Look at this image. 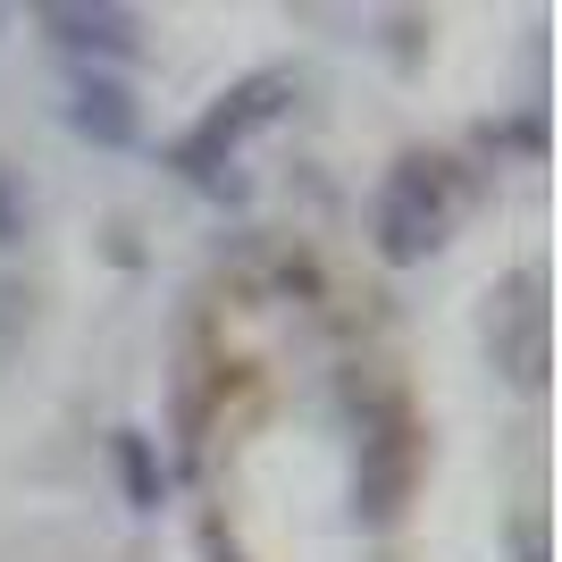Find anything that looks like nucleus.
I'll return each mask as SVG.
<instances>
[{"label": "nucleus", "mask_w": 562, "mask_h": 562, "mask_svg": "<svg viewBox=\"0 0 562 562\" xmlns=\"http://www.w3.org/2000/svg\"><path fill=\"white\" fill-rule=\"evenodd\" d=\"M68 126L85 143H101V151H126V143H135V101H126V85H110V76H85V85H76V101H68Z\"/></svg>", "instance_id": "6"}, {"label": "nucleus", "mask_w": 562, "mask_h": 562, "mask_svg": "<svg viewBox=\"0 0 562 562\" xmlns=\"http://www.w3.org/2000/svg\"><path fill=\"white\" fill-rule=\"evenodd\" d=\"M513 546H520V562H546V546H538V520H520V529H513Z\"/></svg>", "instance_id": "11"}, {"label": "nucleus", "mask_w": 562, "mask_h": 562, "mask_svg": "<svg viewBox=\"0 0 562 562\" xmlns=\"http://www.w3.org/2000/svg\"><path fill=\"white\" fill-rule=\"evenodd\" d=\"M117 462H126V487H135L143 504H160V470H151V453H143V437H117Z\"/></svg>", "instance_id": "8"}, {"label": "nucleus", "mask_w": 562, "mask_h": 562, "mask_svg": "<svg viewBox=\"0 0 562 562\" xmlns=\"http://www.w3.org/2000/svg\"><path fill=\"white\" fill-rule=\"evenodd\" d=\"M403 504H412V437H403V420H378L361 437V462H352V513L386 529Z\"/></svg>", "instance_id": "4"}, {"label": "nucleus", "mask_w": 562, "mask_h": 562, "mask_svg": "<svg viewBox=\"0 0 562 562\" xmlns=\"http://www.w3.org/2000/svg\"><path fill=\"white\" fill-rule=\"evenodd\" d=\"M487 352L513 386H546V278L513 269L487 303Z\"/></svg>", "instance_id": "3"}, {"label": "nucleus", "mask_w": 562, "mask_h": 562, "mask_svg": "<svg viewBox=\"0 0 562 562\" xmlns=\"http://www.w3.org/2000/svg\"><path fill=\"white\" fill-rule=\"evenodd\" d=\"M453 218H462V168L428 160V151L395 160V168H386V186H378V211H370L378 260H395V269L428 260L453 235Z\"/></svg>", "instance_id": "1"}, {"label": "nucleus", "mask_w": 562, "mask_h": 562, "mask_svg": "<svg viewBox=\"0 0 562 562\" xmlns=\"http://www.w3.org/2000/svg\"><path fill=\"white\" fill-rule=\"evenodd\" d=\"M285 101H294V76H285V68L244 76L218 110H202V126H193V135H177V151H168V160H177V177H218V168H227L235 151L269 126V117H285Z\"/></svg>", "instance_id": "2"}, {"label": "nucleus", "mask_w": 562, "mask_h": 562, "mask_svg": "<svg viewBox=\"0 0 562 562\" xmlns=\"http://www.w3.org/2000/svg\"><path fill=\"white\" fill-rule=\"evenodd\" d=\"M50 43L76 50V59H126L143 43L135 34V9H43Z\"/></svg>", "instance_id": "5"}, {"label": "nucleus", "mask_w": 562, "mask_h": 562, "mask_svg": "<svg viewBox=\"0 0 562 562\" xmlns=\"http://www.w3.org/2000/svg\"><path fill=\"white\" fill-rule=\"evenodd\" d=\"M25 345V285H9L0 278V361Z\"/></svg>", "instance_id": "9"}, {"label": "nucleus", "mask_w": 562, "mask_h": 562, "mask_svg": "<svg viewBox=\"0 0 562 562\" xmlns=\"http://www.w3.org/2000/svg\"><path fill=\"white\" fill-rule=\"evenodd\" d=\"M202 554H211V562H244V554H235V538H227V529H218V520H211V529H202Z\"/></svg>", "instance_id": "10"}, {"label": "nucleus", "mask_w": 562, "mask_h": 562, "mask_svg": "<svg viewBox=\"0 0 562 562\" xmlns=\"http://www.w3.org/2000/svg\"><path fill=\"white\" fill-rule=\"evenodd\" d=\"M25 227H34V193L18 186V168L0 160V244H25Z\"/></svg>", "instance_id": "7"}]
</instances>
